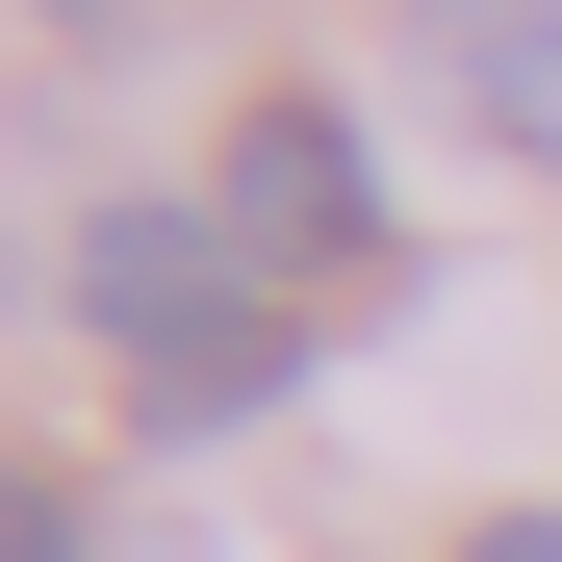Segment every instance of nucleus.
I'll list each match as a JSON object with an SVG mask.
<instances>
[{"mask_svg": "<svg viewBox=\"0 0 562 562\" xmlns=\"http://www.w3.org/2000/svg\"><path fill=\"white\" fill-rule=\"evenodd\" d=\"M409 52L486 154H562V0H409Z\"/></svg>", "mask_w": 562, "mask_h": 562, "instance_id": "f03ea898", "label": "nucleus"}, {"mask_svg": "<svg viewBox=\"0 0 562 562\" xmlns=\"http://www.w3.org/2000/svg\"><path fill=\"white\" fill-rule=\"evenodd\" d=\"M460 562H562V512H486V537H460Z\"/></svg>", "mask_w": 562, "mask_h": 562, "instance_id": "20e7f679", "label": "nucleus"}, {"mask_svg": "<svg viewBox=\"0 0 562 562\" xmlns=\"http://www.w3.org/2000/svg\"><path fill=\"white\" fill-rule=\"evenodd\" d=\"M0 562H103V537H77V486H26V512H0Z\"/></svg>", "mask_w": 562, "mask_h": 562, "instance_id": "7ed1b4c3", "label": "nucleus"}, {"mask_svg": "<svg viewBox=\"0 0 562 562\" xmlns=\"http://www.w3.org/2000/svg\"><path fill=\"white\" fill-rule=\"evenodd\" d=\"M205 231L281 281V307H333V281H384V154H358V103H231V154H205Z\"/></svg>", "mask_w": 562, "mask_h": 562, "instance_id": "f257e3e1", "label": "nucleus"}, {"mask_svg": "<svg viewBox=\"0 0 562 562\" xmlns=\"http://www.w3.org/2000/svg\"><path fill=\"white\" fill-rule=\"evenodd\" d=\"M52 26H128V0H52Z\"/></svg>", "mask_w": 562, "mask_h": 562, "instance_id": "39448f33", "label": "nucleus"}]
</instances>
